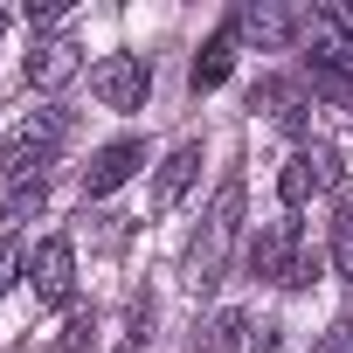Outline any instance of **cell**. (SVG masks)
Returning a JSON list of instances; mask_svg holds the SVG:
<instances>
[{"label":"cell","instance_id":"11","mask_svg":"<svg viewBox=\"0 0 353 353\" xmlns=\"http://www.w3.org/2000/svg\"><path fill=\"white\" fill-rule=\"evenodd\" d=\"M236 49H243V35H236V21H222V28L201 42V56H194V90H215V83H229V70H236Z\"/></svg>","mask_w":353,"mask_h":353},{"label":"cell","instance_id":"1","mask_svg":"<svg viewBox=\"0 0 353 353\" xmlns=\"http://www.w3.org/2000/svg\"><path fill=\"white\" fill-rule=\"evenodd\" d=\"M236 236H243V173H229V181L215 188V201H208V215H201V236L188 250V284L194 291L222 284V270L236 256Z\"/></svg>","mask_w":353,"mask_h":353},{"label":"cell","instance_id":"14","mask_svg":"<svg viewBox=\"0 0 353 353\" xmlns=\"http://www.w3.org/2000/svg\"><path fill=\"white\" fill-rule=\"evenodd\" d=\"M152 346V298H132L125 305V325H118V346L111 353H145Z\"/></svg>","mask_w":353,"mask_h":353},{"label":"cell","instance_id":"17","mask_svg":"<svg viewBox=\"0 0 353 353\" xmlns=\"http://www.w3.org/2000/svg\"><path fill=\"white\" fill-rule=\"evenodd\" d=\"M21 270H28V256H21V243H14V236H0V298H8L14 284H28Z\"/></svg>","mask_w":353,"mask_h":353},{"label":"cell","instance_id":"3","mask_svg":"<svg viewBox=\"0 0 353 353\" xmlns=\"http://www.w3.org/2000/svg\"><path fill=\"white\" fill-rule=\"evenodd\" d=\"M250 270H256L263 284H277V291H305L312 270H319V256L305 250L298 222H263L256 243H250Z\"/></svg>","mask_w":353,"mask_h":353},{"label":"cell","instance_id":"10","mask_svg":"<svg viewBox=\"0 0 353 353\" xmlns=\"http://www.w3.org/2000/svg\"><path fill=\"white\" fill-rule=\"evenodd\" d=\"M250 104H256L277 132H291V139H305V132H312V104H305V90H298L291 77H263Z\"/></svg>","mask_w":353,"mask_h":353},{"label":"cell","instance_id":"5","mask_svg":"<svg viewBox=\"0 0 353 353\" xmlns=\"http://www.w3.org/2000/svg\"><path fill=\"white\" fill-rule=\"evenodd\" d=\"M28 291H35V305H70L77 298V250H70V236H42L35 243Z\"/></svg>","mask_w":353,"mask_h":353},{"label":"cell","instance_id":"7","mask_svg":"<svg viewBox=\"0 0 353 353\" xmlns=\"http://www.w3.org/2000/svg\"><path fill=\"white\" fill-rule=\"evenodd\" d=\"M139 166H145V139H111V145H97V152H90V166H83V194H90V201L118 194Z\"/></svg>","mask_w":353,"mask_h":353},{"label":"cell","instance_id":"4","mask_svg":"<svg viewBox=\"0 0 353 353\" xmlns=\"http://www.w3.org/2000/svg\"><path fill=\"white\" fill-rule=\"evenodd\" d=\"M90 97H97L104 111H145V97H152V63L132 56V49L104 56V63L90 70Z\"/></svg>","mask_w":353,"mask_h":353},{"label":"cell","instance_id":"15","mask_svg":"<svg viewBox=\"0 0 353 353\" xmlns=\"http://www.w3.org/2000/svg\"><path fill=\"white\" fill-rule=\"evenodd\" d=\"M49 208V181H21V188H8V201H0V222H28V215H42Z\"/></svg>","mask_w":353,"mask_h":353},{"label":"cell","instance_id":"18","mask_svg":"<svg viewBox=\"0 0 353 353\" xmlns=\"http://www.w3.org/2000/svg\"><path fill=\"white\" fill-rule=\"evenodd\" d=\"M21 14H28V28H56V21L70 14V0H28Z\"/></svg>","mask_w":353,"mask_h":353},{"label":"cell","instance_id":"20","mask_svg":"<svg viewBox=\"0 0 353 353\" xmlns=\"http://www.w3.org/2000/svg\"><path fill=\"white\" fill-rule=\"evenodd\" d=\"M312 353H353V325H346V319H339V325H332V332H325V339H319V346H312Z\"/></svg>","mask_w":353,"mask_h":353},{"label":"cell","instance_id":"19","mask_svg":"<svg viewBox=\"0 0 353 353\" xmlns=\"http://www.w3.org/2000/svg\"><path fill=\"white\" fill-rule=\"evenodd\" d=\"M63 346L77 353V346H90V312H70V325H63Z\"/></svg>","mask_w":353,"mask_h":353},{"label":"cell","instance_id":"2","mask_svg":"<svg viewBox=\"0 0 353 353\" xmlns=\"http://www.w3.org/2000/svg\"><path fill=\"white\" fill-rule=\"evenodd\" d=\"M63 139H70V111H63V104H42V111H28V118L8 132V145H0V181H8V188H21V181H42V166L63 152Z\"/></svg>","mask_w":353,"mask_h":353},{"label":"cell","instance_id":"16","mask_svg":"<svg viewBox=\"0 0 353 353\" xmlns=\"http://www.w3.org/2000/svg\"><path fill=\"white\" fill-rule=\"evenodd\" d=\"M243 332H250V319H243V312H215V319H208V332H201V353H236V346H243Z\"/></svg>","mask_w":353,"mask_h":353},{"label":"cell","instance_id":"13","mask_svg":"<svg viewBox=\"0 0 353 353\" xmlns=\"http://www.w3.org/2000/svg\"><path fill=\"white\" fill-rule=\"evenodd\" d=\"M332 270L353 284V188H339L332 201Z\"/></svg>","mask_w":353,"mask_h":353},{"label":"cell","instance_id":"21","mask_svg":"<svg viewBox=\"0 0 353 353\" xmlns=\"http://www.w3.org/2000/svg\"><path fill=\"white\" fill-rule=\"evenodd\" d=\"M0 35H8V14H0Z\"/></svg>","mask_w":353,"mask_h":353},{"label":"cell","instance_id":"9","mask_svg":"<svg viewBox=\"0 0 353 353\" xmlns=\"http://www.w3.org/2000/svg\"><path fill=\"white\" fill-rule=\"evenodd\" d=\"M21 70H28V83H35V90H63V83L83 70V49H77L70 35H35Z\"/></svg>","mask_w":353,"mask_h":353},{"label":"cell","instance_id":"8","mask_svg":"<svg viewBox=\"0 0 353 353\" xmlns=\"http://www.w3.org/2000/svg\"><path fill=\"white\" fill-rule=\"evenodd\" d=\"M201 181V139H181L166 159H159V173H152V215H173L188 201V188Z\"/></svg>","mask_w":353,"mask_h":353},{"label":"cell","instance_id":"12","mask_svg":"<svg viewBox=\"0 0 353 353\" xmlns=\"http://www.w3.org/2000/svg\"><path fill=\"white\" fill-rule=\"evenodd\" d=\"M298 28H305V21H298V14H284V8H243V14H236V35H256L263 49H284Z\"/></svg>","mask_w":353,"mask_h":353},{"label":"cell","instance_id":"6","mask_svg":"<svg viewBox=\"0 0 353 353\" xmlns=\"http://www.w3.org/2000/svg\"><path fill=\"white\" fill-rule=\"evenodd\" d=\"M319 188H339V152L332 145H298L284 159V173H277V201L284 208H305Z\"/></svg>","mask_w":353,"mask_h":353}]
</instances>
